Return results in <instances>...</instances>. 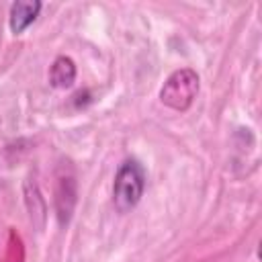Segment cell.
Segmentation results:
<instances>
[{"instance_id": "cell-2", "label": "cell", "mask_w": 262, "mask_h": 262, "mask_svg": "<svg viewBox=\"0 0 262 262\" xmlns=\"http://www.w3.org/2000/svg\"><path fill=\"white\" fill-rule=\"evenodd\" d=\"M199 86L201 82H199L196 72L190 68H180L166 78L160 90V100L174 111H186L196 98Z\"/></svg>"}, {"instance_id": "cell-1", "label": "cell", "mask_w": 262, "mask_h": 262, "mask_svg": "<svg viewBox=\"0 0 262 262\" xmlns=\"http://www.w3.org/2000/svg\"><path fill=\"white\" fill-rule=\"evenodd\" d=\"M145 190V172L143 166L137 160H125L117 174H115V182H113V205L119 213H127L131 211L139 199L143 196Z\"/></svg>"}, {"instance_id": "cell-4", "label": "cell", "mask_w": 262, "mask_h": 262, "mask_svg": "<svg viewBox=\"0 0 262 262\" xmlns=\"http://www.w3.org/2000/svg\"><path fill=\"white\" fill-rule=\"evenodd\" d=\"M76 80V63L74 59L59 55L55 57V61L51 63L49 70V82L53 88H70Z\"/></svg>"}, {"instance_id": "cell-3", "label": "cell", "mask_w": 262, "mask_h": 262, "mask_svg": "<svg viewBox=\"0 0 262 262\" xmlns=\"http://www.w3.org/2000/svg\"><path fill=\"white\" fill-rule=\"evenodd\" d=\"M39 10H41L39 0H16L10 6V31L14 35L23 33L29 25L35 23Z\"/></svg>"}]
</instances>
